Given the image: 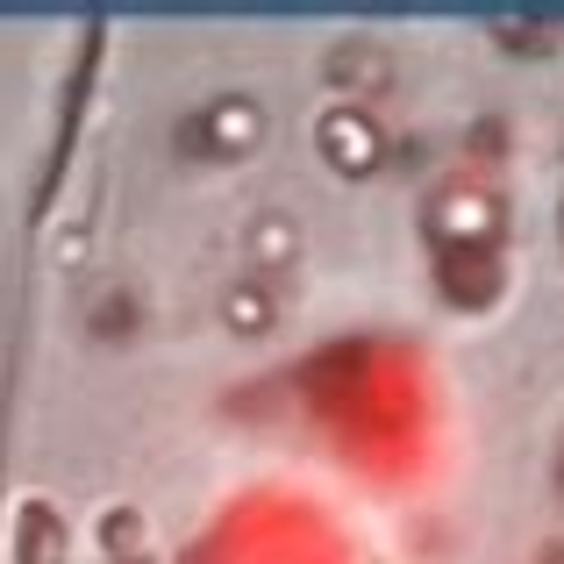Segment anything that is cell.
<instances>
[{
    "instance_id": "6da1fadb",
    "label": "cell",
    "mask_w": 564,
    "mask_h": 564,
    "mask_svg": "<svg viewBox=\"0 0 564 564\" xmlns=\"http://www.w3.org/2000/svg\"><path fill=\"white\" fill-rule=\"evenodd\" d=\"M200 151L207 158H243V151H258V137H264V115L250 108V100H215V108L200 115Z\"/></svg>"
},
{
    "instance_id": "7a4b0ae2",
    "label": "cell",
    "mask_w": 564,
    "mask_h": 564,
    "mask_svg": "<svg viewBox=\"0 0 564 564\" xmlns=\"http://www.w3.org/2000/svg\"><path fill=\"white\" fill-rule=\"evenodd\" d=\"M322 143H329V165H344V172H372L379 165V129L365 122V115H350V108L322 115Z\"/></svg>"
},
{
    "instance_id": "3957f363",
    "label": "cell",
    "mask_w": 564,
    "mask_h": 564,
    "mask_svg": "<svg viewBox=\"0 0 564 564\" xmlns=\"http://www.w3.org/2000/svg\"><path fill=\"white\" fill-rule=\"evenodd\" d=\"M494 229H500V215H494V200H486V193H451V200L436 207V236H443V243H457V236L486 243Z\"/></svg>"
},
{
    "instance_id": "277c9868",
    "label": "cell",
    "mask_w": 564,
    "mask_h": 564,
    "mask_svg": "<svg viewBox=\"0 0 564 564\" xmlns=\"http://www.w3.org/2000/svg\"><path fill=\"white\" fill-rule=\"evenodd\" d=\"M329 72H336V79H350V72H358V79H386V57H379V51H358V57L336 51V57H329Z\"/></svg>"
}]
</instances>
